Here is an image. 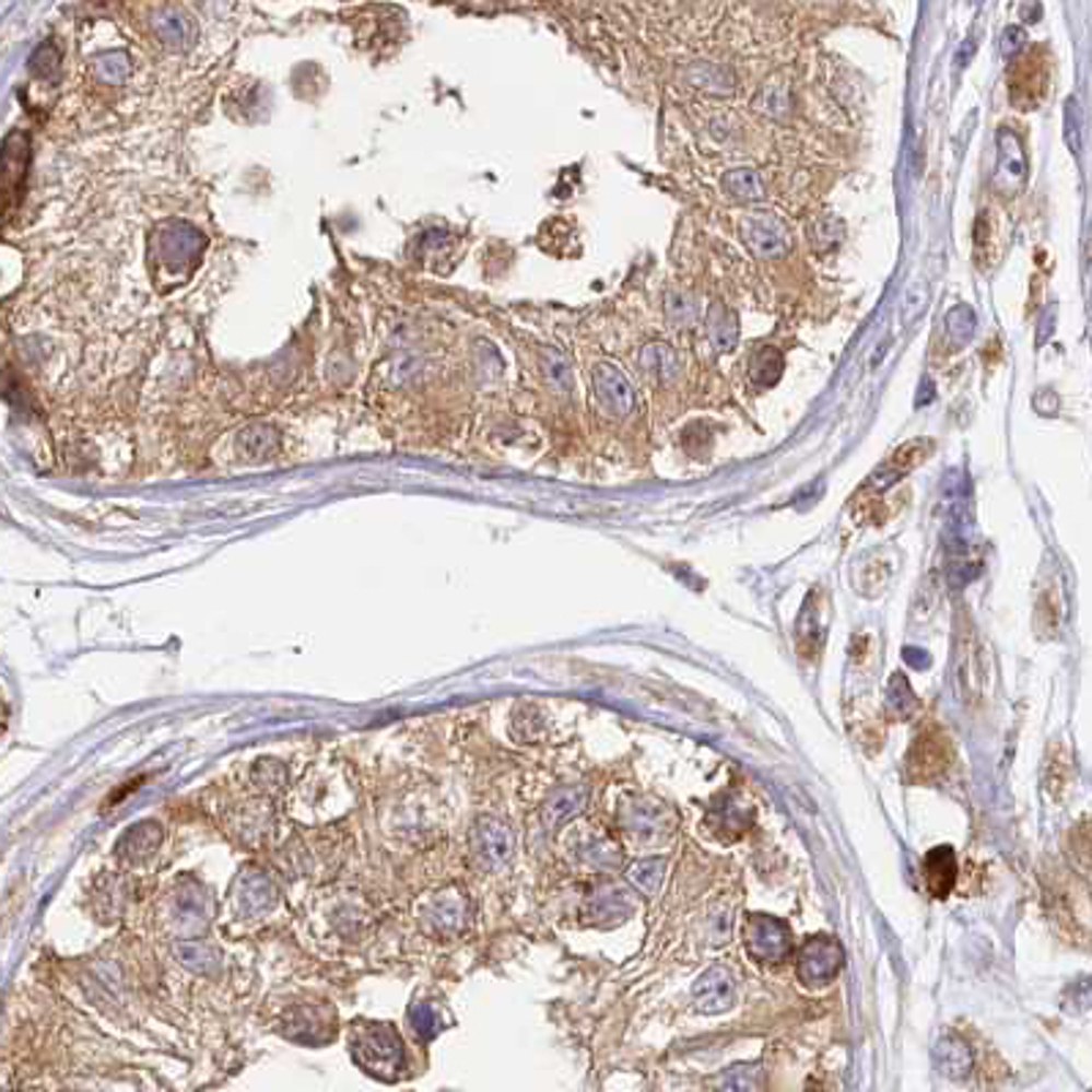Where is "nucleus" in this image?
I'll use <instances>...</instances> for the list:
<instances>
[{
    "label": "nucleus",
    "instance_id": "1",
    "mask_svg": "<svg viewBox=\"0 0 1092 1092\" xmlns=\"http://www.w3.org/2000/svg\"><path fill=\"white\" fill-rule=\"evenodd\" d=\"M745 950L756 964H784L791 953V931L770 915H751L745 923Z\"/></svg>",
    "mask_w": 1092,
    "mask_h": 1092
},
{
    "label": "nucleus",
    "instance_id": "2",
    "mask_svg": "<svg viewBox=\"0 0 1092 1092\" xmlns=\"http://www.w3.org/2000/svg\"><path fill=\"white\" fill-rule=\"evenodd\" d=\"M844 966V950L835 939H808L797 955V977L806 988H827Z\"/></svg>",
    "mask_w": 1092,
    "mask_h": 1092
},
{
    "label": "nucleus",
    "instance_id": "3",
    "mask_svg": "<svg viewBox=\"0 0 1092 1092\" xmlns=\"http://www.w3.org/2000/svg\"><path fill=\"white\" fill-rule=\"evenodd\" d=\"M693 997L698 1013L706 1015L726 1013V1010H731V1005H735V983H731V975H728L726 970H720V966L704 972V975L695 981Z\"/></svg>",
    "mask_w": 1092,
    "mask_h": 1092
},
{
    "label": "nucleus",
    "instance_id": "4",
    "mask_svg": "<svg viewBox=\"0 0 1092 1092\" xmlns=\"http://www.w3.org/2000/svg\"><path fill=\"white\" fill-rule=\"evenodd\" d=\"M923 884L934 899H944L953 890L955 877H959V860H955L950 846H937L923 857Z\"/></svg>",
    "mask_w": 1092,
    "mask_h": 1092
},
{
    "label": "nucleus",
    "instance_id": "5",
    "mask_svg": "<svg viewBox=\"0 0 1092 1092\" xmlns=\"http://www.w3.org/2000/svg\"><path fill=\"white\" fill-rule=\"evenodd\" d=\"M948 764V740L937 731L920 737L909 753V775L915 780H928L939 775Z\"/></svg>",
    "mask_w": 1092,
    "mask_h": 1092
},
{
    "label": "nucleus",
    "instance_id": "6",
    "mask_svg": "<svg viewBox=\"0 0 1092 1092\" xmlns=\"http://www.w3.org/2000/svg\"><path fill=\"white\" fill-rule=\"evenodd\" d=\"M934 1062H937V1070L942 1076H948L953 1081H964L972 1073L975 1059H972L970 1046L959 1035H942L937 1041V1046H934Z\"/></svg>",
    "mask_w": 1092,
    "mask_h": 1092
},
{
    "label": "nucleus",
    "instance_id": "7",
    "mask_svg": "<svg viewBox=\"0 0 1092 1092\" xmlns=\"http://www.w3.org/2000/svg\"><path fill=\"white\" fill-rule=\"evenodd\" d=\"M745 236L759 255H778L786 247V233L778 220L767 214H753L745 222Z\"/></svg>",
    "mask_w": 1092,
    "mask_h": 1092
},
{
    "label": "nucleus",
    "instance_id": "8",
    "mask_svg": "<svg viewBox=\"0 0 1092 1092\" xmlns=\"http://www.w3.org/2000/svg\"><path fill=\"white\" fill-rule=\"evenodd\" d=\"M1026 176V162L1024 154L1019 149V140H1015L1013 132L1002 129L999 132V178H1010V187L1024 181Z\"/></svg>",
    "mask_w": 1092,
    "mask_h": 1092
},
{
    "label": "nucleus",
    "instance_id": "9",
    "mask_svg": "<svg viewBox=\"0 0 1092 1092\" xmlns=\"http://www.w3.org/2000/svg\"><path fill=\"white\" fill-rule=\"evenodd\" d=\"M759 1081H762V1070L759 1065H731L715 1079L717 1092H759Z\"/></svg>",
    "mask_w": 1092,
    "mask_h": 1092
},
{
    "label": "nucleus",
    "instance_id": "10",
    "mask_svg": "<svg viewBox=\"0 0 1092 1092\" xmlns=\"http://www.w3.org/2000/svg\"><path fill=\"white\" fill-rule=\"evenodd\" d=\"M888 709L893 712L895 717H909L917 712V695L912 693L909 682H906V677H901V673H895L893 682H890L888 688Z\"/></svg>",
    "mask_w": 1092,
    "mask_h": 1092
},
{
    "label": "nucleus",
    "instance_id": "11",
    "mask_svg": "<svg viewBox=\"0 0 1092 1092\" xmlns=\"http://www.w3.org/2000/svg\"><path fill=\"white\" fill-rule=\"evenodd\" d=\"M726 189L735 198H742V200H759L762 198V181L756 178V173H751V171H735L731 176L726 178Z\"/></svg>",
    "mask_w": 1092,
    "mask_h": 1092
},
{
    "label": "nucleus",
    "instance_id": "12",
    "mask_svg": "<svg viewBox=\"0 0 1092 1092\" xmlns=\"http://www.w3.org/2000/svg\"><path fill=\"white\" fill-rule=\"evenodd\" d=\"M726 329L737 331L735 315L726 313L723 307H715L709 315V334H712V342L717 345V351H731V345H735V342L726 337Z\"/></svg>",
    "mask_w": 1092,
    "mask_h": 1092
},
{
    "label": "nucleus",
    "instance_id": "13",
    "mask_svg": "<svg viewBox=\"0 0 1092 1092\" xmlns=\"http://www.w3.org/2000/svg\"><path fill=\"white\" fill-rule=\"evenodd\" d=\"M630 879H633V882L638 884V888L644 890V893H655V890L660 888L662 862L660 860H644V862H638V866L630 868Z\"/></svg>",
    "mask_w": 1092,
    "mask_h": 1092
},
{
    "label": "nucleus",
    "instance_id": "14",
    "mask_svg": "<svg viewBox=\"0 0 1092 1092\" xmlns=\"http://www.w3.org/2000/svg\"><path fill=\"white\" fill-rule=\"evenodd\" d=\"M906 313H904V318L906 320H915L917 315L926 309V296H923V291H917V287H912L909 291V296H906Z\"/></svg>",
    "mask_w": 1092,
    "mask_h": 1092
}]
</instances>
